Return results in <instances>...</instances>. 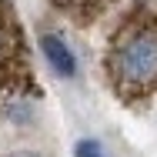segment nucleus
<instances>
[{"mask_svg": "<svg viewBox=\"0 0 157 157\" xmlns=\"http://www.w3.org/2000/svg\"><path fill=\"white\" fill-rule=\"evenodd\" d=\"M60 13L67 17H74V20H80V24H87V20H94L97 13L107 7V0H50Z\"/></svg>", "mask_w": 157, "mask_h": 157, "instance_id": "20e7f679", "label": "nucleus"}, {"mask_svg": "<svg viewBox=\"0 0 157 157\" xmlns=\"http://www.w3.org/2000/svg\"><path fill=\"white\" fill-rule=\"evenodd\" d=\"M37 94L30 50L10 0H0V117L27 121Z\"/></svg>", "mask_w": 157, "mask_h": 157, "instance_id": "f03ea898", "label": "nucleus"}, {"mask_svg": "<svg viewBox=\"0 0 157 157\" xmlns=\"http://www.w3.org/2000/svg\"><path fill=\"white\" fill-rule=\"evenodd\" d=\"M74 157H107V151H104V144H100V140H90V137H84V140H77V147H74Z\"/></svg>", "mask_w": 157, "mask_h": 157, "instance_id": "39448f33", "label": "nucleus"}, {"mask_svg": "<svg viewBox=\"0 0 157 157\" xmlns=\"http://www.w3.org/2000/svg\"><path fill=\"white\" fill-rule=\"evenodd\" d=\"M10 157H37V154H30V151H17V154H10Z\"/></svg>", "mask_w": 157, "mask_h": 157, "instance_id": "423d86ee", "label": "nucleus"}, {"mask_svg": "<svg viewBox=\"0 0 157 157\" xmlns=\"http://www.w3.org/2000/svg\"><path fill=\"white\" fill-rule=\"evenodd\" d=\"M40 50L47 57V67L57 77H74L77 74V57H74V50L67 47V40L60 33H40Z\"/></svg>", "mask_w": 157, "mask_h": 157, "instance_id": "7ed1b4c3", "label": "nucleus"}, {"mask_svg": "<svg viewBox=\"0 0 157 157\" xmlns=\"http://www.w3.org/2000/svg\"><path fill=\"white\" fill-rule=\"evenodd\" d=\"M104 70L124 104H144L157 94V0H140L107 40Z\"/></svg>", "mask_w": 157, "mask_h": 157, "instance_id": "f257e3e1", "label": "nucleus"}]
</instances>
